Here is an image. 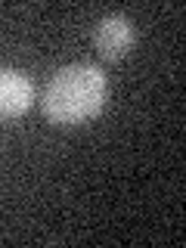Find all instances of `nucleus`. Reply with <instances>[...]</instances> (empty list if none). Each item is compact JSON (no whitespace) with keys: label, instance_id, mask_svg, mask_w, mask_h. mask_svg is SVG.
Instances as JSON below:
<instances>
[{"label":"nucleus","instance_id":"nucleus-1","mask_svg":"<svg viewBox=\"0 0 186 248\" xmlns=\"http://www.w3.org/2000/svg\"><path fill=\"white\" fill-rule=\"evenodd\" d=\"M108 81L99 65L75 62L50 78L41 99L44 118L56 127H81L106 108Z\"/></svg>","mask_w":186,"mask_h":248},{"label":"nucleus","instance_id":"nucleus-2","mask_svg":"<svg viewBox=\"0 0 186 248\" xmlns=\"http://www.w3.org/2000/svg\"><path fill=\"white\" fill-rule=\"evenodd\" d=\"M137 44V31H134V22L121 13H112V16H103L99 25L93 28V50L99 53V59L106 62H121L124 56H130Z\"/></svg>","mask_w":186,"mask_h":248},{"label":"nucleus","instance_id":"nucleus-3","mask_svg":"<svg viewBox=\"0 0 186 248\" xmlns=\"http://www.w3.org/2000/svg\"><path fill=\"white\" fill-rule=\"evenodd\" d=\"M34 103V84L19 68H0V121H16Z\"/></svg>","mask_w":186,"mask_h":248}]
</instances>
